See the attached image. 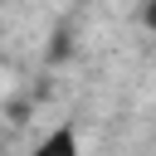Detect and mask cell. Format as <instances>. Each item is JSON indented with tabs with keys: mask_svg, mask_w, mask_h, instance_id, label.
I'll use <instances>...</instances> for the list:
<instances>
[{
	"mask_svg": "<svg viewBox=\"0 0 156 156\" xmlns=\"http://www.w3.org/2000/svg\"><path fill=\"white\" fill-rule=\"evenodd\" d=\"M29 156H83V141H78V127L73 122H58Z\"/></svg>",
	"mask_w": 156,
	"mask_h": 156,
	"instance_id": "obj_1",
	"label": "cell"
}]
</instances>
